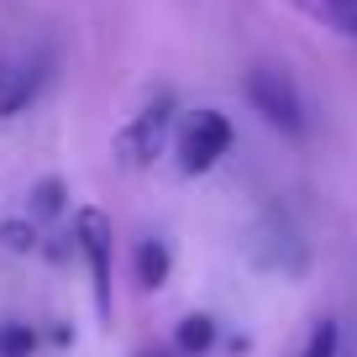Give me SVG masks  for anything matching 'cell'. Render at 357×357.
<instances>
[{"mask_svg":"<svg viewBox=\"0 0 357 357\" xmlns=\"http://www.w3.org/2000/svg\"><path fill=\"white\" fill-rule=\"evenodd\" d=\"M247 105L263 116L268 126H279L284 137H305V100L289 74L279 68H252L247 74Z\"/></svg>","mask_w":357,"mask_h":357,"instance_id":"cell-1","label":"cell"},{"mask_svg":"<svg viewBox=\"0 0 357 357\" xmlns=\"http://www.w3.org/2000/svg\"><path fill=\"white\" fill-rule=\"evenodd\" d=\"M74 247L84 252V263H89V284H95V315H100V321H111V305H116V294H111V247H116V236H111L105 211L84 205V211L74 215Z\"/></svg>","mask_w":357,"mask_h":357,"instance_id":"cell-2","label":"cell"},{"mask_svg":"<svg viewBox=\"0 0 357 357\" xmlns=\"http://www.w3.org/2000/svg\"><path fill=\"white\" fill-rule=\"evenodd\" d=\"M231 153V121L221 111H195L178 132V168L184 174H211L221 158Z\"/></svg>","mask_w":357,"mask_h":357,"instance_id":"cell-3","label":"cell"},{"mask_svg":"<svg viewBox=\"0 0 357 357\" xmlns=\"http://www.w3.org/2000/svg\"><path fill=\"white\" fill-rule=\"evenodd\" d=\"M168 116H174V100H168V95H158L153 105H142V111L116 132V163L121 168H147L153 163L163 137H168Z\"/></svg>","mask_w":357,"mask_h":357,"instance_id":"cell-4","label":"cell"},{"mask_svg":"<svg viewBox=\"0 0 357 357\" xmlns=\"http://www.w3.org/2000/svg\"><path fill=\"white\" fill-rule=\"evenodd\" d=\"M252 252H257L263 268H284V273H300V268H305V242L294 236L289 221H268L263 231H257Z\"/></svg>","mask_w":357,"mask_h":357,"instance_id":"cell-5","label":"cell"},{"mask_svg":"<svg viewBox=\"0 0 357 357\" xmlns=\"http://www.w3.org/2000/svg\"><path fill=\"white\" fill-rule=\"evenodd\" d=\"M6 79V89H0V116H16L26 111V105L37 100V89H43V68H11V74H0Z\"/></svg>","mask_w":357,"mask_h":357,"instance_id":"cell-6","label":"cell"},{"mask_svg":"<svg viewBox=\"0 0 357 357\" xmlns=\"http://www.w3.org/2000/svg\"><path fill=\"white\" fill-rule=\"evenodd\" d=\"M168 268H174V257H168V242L147 236V242L137 247V284H142V289H163V284H168Z\"/></svg>","mask_w":357,"mask_h":357,"instance_id":"cell-7","label":"cell"},{"mask_svg":"<svg viewBox=\"0 0 357 357\" xmlns=\"http://www.w3.org/2000/svg\"><path fill=\"white\" fill-rule=\"evenodd\" d=\"M289 6H300L305 16H315V22L336 26L347 37H357V0H289Z\"/></svg>","mask_w":357,"mask_h":357,"instance_id":"cell-8","label":"cell"},{"mask_svg":"<svg viewBox=\"0 0 357 357\" xmlns=\"http://www.w3.org/2000/svg\"><path fill=\"white\" fill-rule=\"evenodd\" d=\"M174 347H178L184 357L211 352V347H215V321H211V315H184V321H178V331H174Z\"/></svg>","mask_w":357,"mask_h":357,"instance_id":"cell-9","label":"cell"},{"mask_svg":"<svg viewBox=\"0 0 357 357\" xmlns=\"http://www.w3.org/2000/svg\"><path fill=\"white\" fill-rule=\"evenodd\" d=\"M63 200H68L63 178H43V184L32 190V215H37V221H53V215L63 211Z\"/></svg>","mask_w":357,"mask_h":357,"instance_id":"cell-10","label":"cell"},{"mask_svg":"<svg viewBox=\"0 0 357 357\" xmlns=\"http://www.w3.org/2000/svg\"><path fill=\"white\" fill-rule=\"evenodd\" d=\"M37 352V331L22 321H6L0 326V357H32Z\"/></svg>","mask_w":357,"mask_h":357,"instance_id":"cell-11","label":"cell"},{"mask_svg":"<svg viewBox=\"0 0 357 357\" xmlns=\"http://www.w3.org/2000/svg\"><path fill=\"white\" fill-rule=\"evenodd\" d=\"M300 357H342V326L336 321H315L310 342H305Z\"/></svg>","mask_w":357,"mask_h":357,"instance_id":"cell-12","label":"cell"},{"mask_svg":"<svg viewBox=\"0 0 357 357\" xmlns=\"http://www.w3.org/2000/svg\"><path fill=\"white\" fill-rule=\"evenodd\" d=\"M32 242H37V236H32V226H26V221H6V226H0V247H11V252H32Z\"/></svg>","mask_w":357,"mask_h":357,"instance_id":"cell-13","label":"cell"},{"mask_svg":"<svg viewBox=\"0 0 357 357\" xmlns=\"http://www.w3.org/2000/svg\"><path fill=\"white\" fill-rule=\"evenodd\" d=\"M137 357H184V352H178V347H142Z\"/></svg>","mask_w":357,"mask_h":357,"instance_id":"cell-14","label":"cell"}]
</instances>
